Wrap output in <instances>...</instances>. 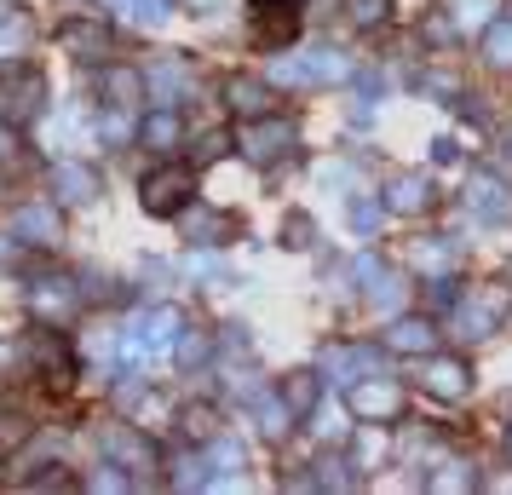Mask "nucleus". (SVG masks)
I'll use <instances>...</instances> for the list:
<instances>
[{
    "mask_svg": "<svg viewBox=\"0 0 512 495\" xmlns=\"http://www.w3.org/2000/svg\"><path fill=\"white\" fill-rule=\"evenodd\" d=\"M432 490H472V472L461 467V461H443V472H432Z\"/></svg>",
    "mask_w": 512,
    "mask_h": 495,
    "instance_id": "28",
    "label": "nucleus"
},
{
    "mask_svg": "<svg viewBox=\"0 0 512 495\" xmlns=\"http://www.w3.org/2000/svg\"><path fill=\"white\" fill-rule=\"evenodd\" d=\"M501 306H507V288H484V294L461 300V306H455V334H461V340H489Z\"/></svg>",
    "mask_w": 512,
    "mask_h": 495,
    "instance_id": "4",
    "label": "nucleus"
},
{
    "mask_svg": "<svg viewBox=\"0 0 512 495\" xmlns=\"http://www.w3.org/2000/svg\"><path fill=\"white\" fill-rule=\"evenodd\" d=\"M426 202H432V185H426L420 173H397L392 190H386V208L392 213H420Z\"/></svg>",
    "mask_w": 512,
    "mask_h": 495,
    "instance_id": "10",
    "label": "nucleus"
},
{
    "mask_svg": "<svg viewBox=\"0 0 512 495\" xmlns=\"http://www.w3.org/2000/svg\"><path fill=\"white\" fill-rule=\"evenodd\" d=\"M144 81H150V93L162 98V104H173L179 93H190V70H185V64H173V58H167V64H156Z\"/></svg>",
    "mask_w": 512,
    "mask_h": 495,
    "instance_id": "17",
    "label": "nucleus"
},
{
    "mask_svg": "<svg viewBox=\"0 0 512 495\" xmlns=\"http://www.w3.org/2000/svg\"><path fill=\"white\" fill-rule=\"evenodd\" d=\"M18 236H24V242L52 248V242H58V208H47V202H29V208L18 213Z\"/></svg>",
    "mask_w": 512,
    "mask_h": 495,
    "instance_id": "12",
    "label": "nucleus"
},
{
    "mask_svg": "<svg viewBox=\"0 0 512 495\" xmlns=\"http://www.w3.org/2000/svg\"><path fill=\"white\" fill-rule=\"evenodd\" d=\"M484 58L495 70H512V24H489L484 35Z\"/></svg>",
    "mask_w": 512,
    "mask_h": 495,
    "instance_id": "24",
    "label": "nucleus"
},
{
    "mask_svg": "<svg viewBox=\"0 0 512 495\" xmlns=\"http://www.w3.org/2000/svg\"><path fill=\"white\" fill-rule=\"evenodd\" d=\"M35 484H41V490H70V478H64V472H41Z\"/></svg>",
    "mask_w": 512,
    "mask_h": 495,
    "instance_id": "40",
    "label": "nucleus"
},
{
    "mask_svg": "<svg viewBox=\"0 0 512 495\" xmlns=\"http://www.w3.org/2000/svg\"><path fill=\"white\" fill-rule=\"evenodd\" d=\"M415 380L432 392V398H466V386H472V369H466L461 357H443V352H426L420 357V369H415Z\"/></svg>",
    "mask_w": 512,
    "mask_h": 495,
    "instance_id": "2",
    "label": "nucleus"
},
{
    "mask_svg": "<svg viewBox=\"0 0 512 495\" xmlns=\"http://www.w3.org/2000/svg\"><path fill=\"white\" fill-rule=\"evenodd\" d=\"M294 29H300V6H294V0H265V6H259V41H265V47L294 41Z\"/></svg>",
    "mask_w": 512,
    "mask_h": 495,
    "instance_id": "7",
    "label": "nucleus"
},
{
    "mask_svg": "<svg viewBox=\"0 0 512 495\" xmlns=\"http://www.w3.org/2000/svg\"><path fill=\"white\" fill-rule=\"evenodd\" d=\"M305 75H311V81H346L351 64L340 52H311V58H305Z\"/></svg>",
    "mask_w": 512,
    "mask_h": 495,
    "instance_id": "25",
    "label": "nucleus"
},
{
    "mask_svg": "<svg viewBox=\"0 0 512 495\" xmlns=\"http://www.w3.org/2000/svg\"><path fill=\"white\" fill-rule=\"evenodd\" d=\"M282 398L294 403V415H311L317 409V375H288L282 380Z\"/></svg>",
    "mask_w": 512,
    "mask_h": 495,
    "instance_id": "22",
    "label": "nucleus"
},
{
    "mask_svg": "<svg viewBox=\"0 0 512 495\" xmlns=\"http://www.w3.org/2000/svg\"><path fill=\"white\" fill-rule=\"evenodd\" d=\"M139 87H144V81H139L133 70H110V93H116V104H127V98H139Z\"/></svg>",
    "mask_w": 512,
    "mask_h": 495,
    "instance_id": "31",
    "label": "nucleus"
},
{
    "mask_svg": "<svg viewBox=\"0 0 512 495\" xmlns=\"http://www.w3.org/2000/svg\"><path fill=\"white\" fill-rule=\"evenodd\" d=\"M351 398V415H363V421H386L403 409V386L397 380H380V375H363L357 386H346Z\"/></svg>",
    "mask_w": 512,
    "mask_h": 495,
    "instance_id": "3",
    "label": "nucleus"
},
{
    "mask_svg": "<svg viewBox=\"0 0 512 495\" xmlns=\"http://www.w3.org/2000/svg\"><path fill=\"white\" fill-rule=\"evenodd\" d=\"M179 334H185V317H179L173 306H162V311H150V317H144V340H150V352L179 346Z\"/></svg>",
    "mask_w": 512,
    "mask_h": 495,
    "instance_id": "16",
    "label": "nucleus"
},
{
    "mask_svg": "<svg viewBox=\"0 0 512 495\" xmlns=\"http://www.w3.org/2000/svg\"><path fill=\"white\" fill-rule=\"evenodd\" d=\"M403 294H409V283H403V277H386V271H380V277L369 283V306L380 311V317H392V311L403 306Z\"/></svg>",
    "mask_w": 512,
    "mask_h": 495,
    "instance_id": "20",
    "label": "nucleus"
},
{
    "mask_svg": "<svg viewBox=\"0 0 512 495\" xmlns=\"http://www.w3.org/2000/svg\"><path fill=\"white\" fill-rule=\"evenodd\" d=\"M305 242H311V219L294 213V219H288V248H305Z\"/></svg>",
    "mask_w": 512,
    "mask_h": 495,
    "instance_id": "37",
    "label": "nucleus"
},
{
    "mask_svg": "<svg viewBox=\"0 0 512 495\" xmlns=\"http://www.w3.org/2000/svg\"><path fill=\"white\" fill-rule=\"evenodd\" d=\"M127 18L144 29H156V24H167V0H127Z\"/></svg>",
    "mask_w": 512,
    "mask_h": 495,
    "instance_id": "27",
    "label": "nucleus"
},
{
    "mask_svg": "<svg viewBox=\"0 0 512 495\" xmlns=\"http://www.w3.org/2000/svg\"><path fill=\"white\" fill-rule=\"evenodd\" d=\"M0 18H6V0H0Z\"/></svg>",
    "mask_w": 512,
    "mask_h": 495,
    "instance_id": "44",
    "label": "nucleus"
},
{
    "mask_svg": "<svg viewBox=\"0 0 512 495\" xmlns=\"http://www.w3.org/2000/svg\"><path fill=\"white\" fill-rule=\"evenodd\" d=\"M24 41V24H0V52H12Z\"/></svg>",
    "mask_w": 512,
    "mask_h": 495,
    "instance_id": "39",
    "label": "nucleus"
},
{
    "mask_svg": "<svg viewBox=\"0 0 512 495\" xmlns=\"http://www.w3.org/2000/svg\"><path fill=\"white\" fill-rule=\"evenodd\" d=\"M52 185H58V196H64V202H93V196H98V179L87 173V167H75V162L52 167Z\"/></svg>",
    "mask_w": 512,
    "mask_h": 495,
    "instance_id": "14",
    "label": "nucleus"
},
{
    "mask_svg": "<svg viewBox=\"0 0 512 495\" xmlns=\"http://www.w3.org/2000/svg\"><path fill=\"white\" fill-rule=\"evenodd\" d=\"M64 47H70L75 58H104L110 35H104L98 24H70V29H64Z\"/></svg>",
    "mask_w": 512,
    "mask_h": 495,
    "instance_id": "18",
    "label": "nucleus"
},
{
    "mask_svg": "<svg viewBox=\"0 0 512 495\" xmlns=\"http://www.w3.org/2000/svg\"><path fill=\"white\" fill-rule=\"evenodd\" d=\"M127 133H133V127H127L121 116H110V121H104V139H127Z\"/></svg>",
    "mask_w": 512,
    "mask_h": 495,
    "instance_id": "42",
    "label": "nucleus"
},
{
    "mask_svg": "<svg viewBox=\"0 0 512 495\" xmlns=\"http://www.w3.org/2000/svg\"><path fill=\"white\" fill-rule=\"evenodd\" d=\"M185 426L196 432V438H208V432H213V409H202V403H196V409L185 415Z\"/></svg>",
    "mask_w": 512,
    "mask_h": 495,
    "instance_id": "36",
    "label": "nucleus"
},
{
    "mask_svg": "<svg viewBox=\"0 0 512 495\" xmlns=\"http://www.w3.org/2000/svg\"><path fill=\"white\" fill-rule=\"evenodd\" d=\"M93 484H98V490H127V478H121V472H98Z\"/></svg>",
    "mask_w": 512,
    "mask_h": 495,
    "instance_id": "41",
    "label": "nucleus"
},
{
    "mask_svg": "<svg viewBox=\"0 0 512 495\" xmlns=\"http://www.w3.org/2000/svg\"><path fill=\"white\" fill-rule=\"evenodd\" d=\"M351 18L357 24H380L386 18V0H351Z\"/></svg>",
    "mask_w": 512,
    "mask_h": 495,
    "instance_id": "33",
    "label": "nucleus"
},
{
    "mask_svg": "<svg viewBox=\"0 0 512 495\" xmlns=\"http://www.w3.org/2000/svg\"><path fill=\"white\" fill-rule=\"evenodd\" d=\"M288 421H294V403L288 398H259V432L265 438H288Z\"/></svg>",
    "mask_w": 512,
    "mask_h": 495,
    "instance_id": "21",
    "label": "nucleus"
},
{
    "mask_svg": "<svg viewBox=\"0 0 512 495\" xmlns=\"http://www.w3.org/2000/svg\"><path fill=\"white\" fill-rule=\"evenodd\" d=\"M225 104H231L236 116H265L271 110V93H265V81H254V75H236L231 87H225Z\"/></svg>",
    "mask_w": 512,
    "mask_h": 495,
    "instance_id": "11",
    "label": "nucleus"
},
{
    "mask_svg": "<svg viewBox=\"0 0 512 495\" xmlns=\"http://www.w3.org/2000/svg\"><path fill=\"white\" fill-rule=\"evenodd\" d=\"M64 300H70L64 288H35V294H29V306H41V311H64Z\"/></svg>",
    "mask_w": 512,
    "mask_h": 495,
    "instance_id": "34",
    "label": "nucleus"
},
{
    "mask_svg": "<svg viewBox=\"0 0 512 495\" xmlns=\"http://www.w3.org/2000/svg\"><path fill=\"white\" fill-rule=\"evenodd\" d=\"M179 484H185V490H196V484H208V472H202V455H190V461H179Z\"/></svg>",
    "mask_w": 512,
    "mask_h": 495,
    "instance_id": "35",
    "label": "nucleus"
},
{
    "mask_svg": "<svg viewBox=\"0 0 512 495\" xmlns=\"http://www.w3.org/2000/svg\"><path fill=\"white\" fill-rule=\"evenodd\" d=\"M489 6H495V0H449V12H455V24H461V29L489 24Z\"/></svg>",
    "mask_w": 512,
    "mask_h": 495,
    "instance_id": "26",
    "label": "nucleus"
},
{
    "mask_svg": "<svg viewBox=\"0 0 512 495\" xmlns=\"http://www.w3.org/2000/svg\"><path fill=\"white\" fill-rule=\"evenodd\" d=\"M323 369H328V380H334V386H357V380L374 369V352H363V346H328Z\"/></svg>",
    "mask_w": 512,
    "mask_h": 495,
    "instance_id": "8",
    "label": "nucleus"
},
{
    "mask_svg": "<svg viewBox=\"0 0 512 495\" xmlns=\"http://www.w3.org/2000/svg\"><path fill=\"white\" fill-rule=\"evenodd\" d=\"M386 455V432L374 426V432H357V467H374Z\"/></svg>",
    "mask_w": 512,
    "mask_h": 495,
    "instance_id": "30",
    "label": "nucleus"
},
{
    "mask_svg": "<svg viewBox=\"0 0 512 495\" xmlns=\"http://www.w3.org/2000/svg\"><path fill=\"white\" fill-rule=\"evenodd\" d=\"M432 340H438V334H432V323H415V317H403V323H392V329H386V346H392V352L426 357V352H432Z\"/></svg>",
    "mask_w": 512,
    "mask_h": 495,
    "instance_id": "15",
    "label": "nucleus"
},
{
    "mask_svg": "<svg viewBox=\"0 0 512 495\" xmlns=\"http://www.w3.org/2000/svg\"><path fill=\"white\" fill-rule=\"evenodd\" d=\"M415 265H420V271H432V277H443V271H449V248H443V242H420Z\"/></svg>",
    "mask_w": 512,
    "mask_h": 495,
    "instance_id": "29",
    "label": "nucleus"
},
{
    "mask_svg": "<svg viewBox=\"0 0 512 495\" xmlns=\"http://www.w3.org/2000/svg\"><path fill=\"white\" fill-rule=\"evenodd\" d=\"M288 150H294V121H254V127L242 133V156L259 162V167L282 162Z\"/></svg>",
    "mask_w": 512,
    "mask_h": 495,
    "instance_id": "5",
    "label": "nucleus"
},
{
    "mask_svg": "<svg viewBox=\"0 0 512 495\" xmlns=\"http://www.w3.org/2000/svg\"><path fill=\"white\" fill-rule=\"evenodd\" d=\"M185 231L196 236V242H225V236H231V219H225V213H190Z\"/></svg>",
    "mask_w": 512,
    "mask_h": 495,
    "instance_id": "23",
    "label": "nucleus"
},
{
    "mask_svg": "<svg viewBox=\"0 0 512 495\" xmlns=\"http://www.w3.org/2000/svg\"><path fill=\"white\" fill-rule=\"evenodd\" d=\"M104 449H110L116 461H127V467H156V449L144 444L139 432H121V426H110V432H104Z\"/></svg>",
    "mask_w": 512,
    "mask_h": 495,
    "instance_id": "13",
    "label": "nucleus"
},
{
    "mask_svg": "<svg viewBox=\"0 0 512 495\" xmlns=\"http://www.w3.org/2000/svg\"><path fill=\"white\" fill-rule=\"evenodd\" d=\"M466 208H472V213H484V219H507V213H512V196L501 190V179L478 173V179L466 185Z\"/></svg>",
    "mask_w": 512,
    "mask_h": 495,
    "instance_id": "9",
    "label": "nucleus"
},
{
    "mask_svg": "<svg viewBox=\"0 0 512 495\" xmlns=\"http://www.w3.org/2000/svg\"><path fill=\"white\" fill-rule=\"evenodd\" d=\"M190 190H196V179H190V167H156L150 179L139 185V202L144 213H156V219H173V213L190 208Z\"/></svg>",
    "mask_w": 512,
    "mask_h": 495,
    "instance_id": "1",
    "label": "nucleus"
},
{
    "mask_svg": "<svg viewBox=\"0 0 512 495\" xmlns=\"http://www.w3.org/2000/svg\"><path fill=\"white\" fill-rule=\"evenodd\" d=\"M351 225L374 236V225H380V202H351Z\"/></svg>",
    "mask_w": 512,
    "mask_h": 495,
    "instance_id": "32",
    "label": "nucleus"
},
{
    "mask_svg": "<svg viewBox=\"0 0 512 495\" xmlns=\"http://www.w3.org/2000/svg\"><path fill=\"white\" fill-rule=\"evenodd\" d=\"M0 110H6V116H35V110H41V75L35 70H6L0 75Z\"/></svg>",
    "mask_w": 512,
    "mask_h": 495,
    "instance_id": "6",
    "label": "nucleus"
},
{
    "mask_svg": "<svg viewBox=\"0 0 512 495\" xmlns=\"http://www.w3.org/2000/svg\"><path fill=\"white\" fill-rule=\"evenodd\" d=\"M507 455H512V432H507Z\"/></svg>",
    "mask_w": 512,
    "mask_h": 495,
    "instance_id": "43",
    "label": "nucleus"
},
{
    "mask_svg": "<svg viewBox=\"0 0 512 495\" xmlns=\"http://www.w3.org/2000/svg\"><path fill=\"white\" fill-rule=\"evenodd\" d=\"M179 139H185V127H179L173 110H156V116L144 121V144H150V150H173Z\"/></svg>",
    "mask_w": 512,
    "mask_h": 495,
    "instance_id": "19",
    "label": "nucleus"
},
{
    "mask_svg": "<svg viewBox=\"0 0 512 495\" xmlns=\"http://www.w3.org/2000/svg\"><path fill=\"white\" fill-rule=\"evenodd\" d=\"M213 461H219L225 472H236V467H242V449H236V444H213Z\"/></svg>",
    "mask_w": 512,
    "mask_h": 495,
    "instance_id": "38",
    "label": "nucleus"
}]
</instances>
